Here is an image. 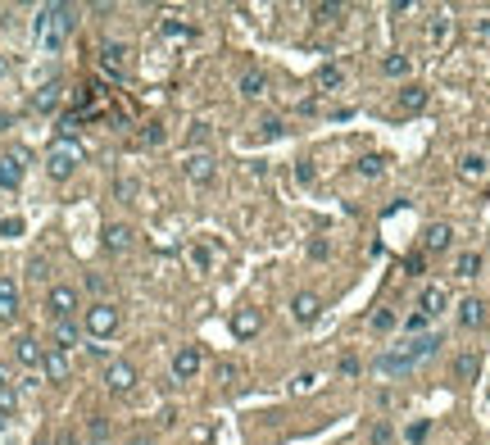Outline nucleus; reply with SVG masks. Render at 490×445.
<instances>
[{
    "label": "nucleus",
    "mask_w": 490,
    "mask_h": 445,
    "mask_svg": "<svg viewBox=\"0 0 490 445\" xmlns=\"http://www.w3.org/2000/svg\"><path fill=\"white\" fill-rule=\"evenodd\" d=\"M436 346H440V337H414V341H404V346L386 350V355L377 359V373L381 377H395V373H409L418 364V359L436 355Z\"/></svg>",
    "instance_id": "nucleus-1"
},
{
    "label": "nucleus",
    "mask_w": 490,
    "mask_h": 445,
    "mask_svg": "<svg viewBox=\"0 0 490 445\" xmlns=\"http://www.w3.org/2000/svg\"><path fill=\"white\" fill-rule=\"evenodd\" d=\"M68 32H73V5H45V10L37 14V41L50 55L68 41Z\"/></svg>",
    "instance_id": "nucleus-2"
},
{
    "label": "nucleus",
    "mask_w": 490,
    "mask_h": 445,
    "mask_svg": "<svg viewBox=\"0 0 490 445\" xmlns=\"http://www.w3.org/2000/svg\"><path fill=\"white\" fill-rule=\"evenodd\" d=\"M119 323H123V314H119V304H114V300H96V304H87V309H82V332H87L91 341L114 337V332H119Z\"/></svg>",
    "instance_id": "nucleus-3"
},
{
    "label": "nucleus",
    "mask_w": 490,
    "mask_h": 445,
    "mask_svg": "<svg viewBox=\"0 0 490 445\" xmlns=\"http://www.w3.org/2000/svg\"><path fill=\"white\" fill-rule=\"evenodd\" d=\"M77 164H82V146L77 141H54L50 150H45V173H50L54 182H68V177L77 173Z\"/></svg>",
    "instance_id": "nucleus-4"
},
{
    "label": "nucleus",
    "mask_w": 490,
    "mask_h": 445,
    "mask_svg": "<svg viewBox=\"0 0 490 445\" xmlns=\"http://www.w3.org/2000/svg\"><path fill=\"white\" fill-rule=\"evenodd\" d=\"M105 391L109 395H132L136 391V368L127 359H109L105 364Z\"/></svg>",
    "instance_id": "nucleus-5"
},
{
    "label": "nucleus",
    "mask_w": 490,
    "mask_h": 445,
    "mask_svg": "<svg viewBox=\"0 0 490 445\" xmlns=\"http://www.w3.org/2000/svg\"><path fill=\"white\" fill-rule=\"evenodd\" d=\"M45 314H50V323H68V318L77 314V291L73 286H50V291H45Z\"/></svg>",
    "instance_id": "nucleus-6"
},
{
    "label": "nucleus",
    "mask_w": 490,
    "mask_h": 445,
    "mask_svg": "<svg viewBox=\"0 0 490 445\" xmlns=\"http://www.w3.org/2000/svg\"><path fill=\"white\" fill-rule=\"evenodd\" d=\"M23 173H28V150H5L0 155V191H19L23 186Z\"/></svg>",
    "instance_id": "nucleus-7"
},
{
    "label": "nucleus",
    "mask_w": 490,
    "mask_h": 445,
    "mask_svg": "<svg viewBox=\"0 0 490 445\" xmlns=\"http://www.w3.org/2000/svg\"><path fill=\"white\" fill-rule=\"evenodd\" d=\"M182 177H186V182H196V186L214 182V155H209V150H191L182 159Z\"/></svg>",
    "instance_id": "nucleus-8"
},
{
    "label": "nucleus",
    "mask_w": 490,
    "mask_h": 445,
    "mask_svg": "<svg viewBox=\"0 0 490 445\" xmlns=\"http://www.w3.org/2000/svg\"><path fill=\"white\" fill-rule=\"evenodd\" d=\"M449 37H454V19H449V10H436L431 19H427V46H431V50H445Z\"/></svg>",
    "instance_id": "nucleus-9"
},
{
    "label": "nucleus",
    "mask_w": 490,
    "mask_h": 445,
    "mask_svg": "<svg viewBox=\"0 0 490 445\" xmlns=\"http://www.w3.org/2000/svg\"><path fill=\"white\" fill-rule=\"evenodd\" d=\"M100 73H105V77H123V73H127V46H119V41L100 46Z\"/></svg>",
    "instance_id": "nucleus-10"
},
{
    "label": "nucleus",
    "mask_w": 490,
    "mask_h": 445,
    "mask_svg": "<svg viewBox=\"0 0 490 445\" xmlns=\"http://www.w3.org/2000/svg\"><path fill=\"white\" fill-rule=\"evenodd\" d=\"M132 237H136V232H132L127 223H105V232H100V246H105L109 255H127V250H132Z\"/></svg>",
    "instance_id": "nucleus-11"
},
{
    "label": "nucleus",
    "mask_w": 490,
    "mask_h": 445,
    "mask_svg": "<svg viewBox=\"0 0 490 445\" xmlns=\"http://www.w3.org/2000/svg\"><path fill=\"white\" fill-rule=\"evenodd\" d=\"M200 368H205V355H200L196 346H182V350L173 355V377H177V382H191Z\"/></svg>",
    "instance_id": "nucleus-12"
},
{
    "label": "nucleus",
    "mask_w": 490,
    "mask_h": 445,
    "mask_svg": "<svg viewBox=\"0 0 490 445\" xmlns=\"http://www.w3.org/2000/svg\"><path fill=\"white\" fill-rule=\"evenodd\" d=\"M449 246H454V228H449V223H427L422 228V250L427 255H445Z\"/></svg>",
    "instance_id": "nucleus-13"
},
{
    "label": "nucleus",
    "mask_w": 490,
    "mask_h": 445,
    "mask_svg": "<svg viewBox=\"0 0 490 445\" xmlns=\"http://www.w3.org/2000/svg\"><path fill=\"white\" fill-rule=\"evenodd\" d=\"M486 173H490V159L481 150L458 155V177H463V182H486Z\"/></svg>",
    "instance_id": "nucleus-14"
},
{
    "label": "nucleus",
    "mask_w": 490,
    "mask_h": 445,
    "mask_svg": "<svg viewBox=\"0 0 490 445\" xmlns=\"http://www.w3.org/2000/svg\"><path fill=\"white\" fill-rule=\"evenodd\" d=\"M41 373H45V382H68V373H73V364H68V355H64V350H54V346H45V359H41Z\"/></svg>",
    "instance_id": "nucleus-15"
},
{
    "label": "nucleus",
    "mask_w": 490,
    "mask_h": 445,
    "mask_svg": "<svg viewBox=\"0 0 490 445\" xmlns=\"http://www.w3.org/2000/svg\"><path fill=\"white\" fill-rule=\"evenodd\" d=\"M14 359H19L23 368H41V359H45V346L37 337H19L14 341Z\"/></svg>",
    "instance_id": "nucleus-16"
},
{
    "label": "nucleus",
    "mask_w": 490,
    "mask_h": 445,
    "mask_svg": "<svg viewBox=\"0 0 490 445\" xmlns=\"http://www.w3.org/2000/svg\"><path fill=\"white\" fill-rule=\"evenodd\" d=\"M236 87H241V96H245V100H259L263 91H268V73H263V68H241Z\"/></svg>",
    "instance_id": "nucleus-17"
},
{
    "label": "nucleus",
    "mask_w": 490,
    "mask_h": 445,
    "mask_svg": "<svg viewBox=\"0 0 490 445\" xmlns=\"http://www.w3.org/2000/svg\"><path fill=\"white\" fill-rule=\"evenodd\" d=\"M318 314H323V300H318L314 291H300L291 300V318H295V323H314Z\"/></svg>",
    "instance_id": "nucleus-18"
},
{
    "label": "nucleus",
    "mask_w": 490,
    "mask_h": 445,
    "mask_svg": "<svg viewBox=\"0 0 490 445\" xmlns=\"http://www.w3.org/2000/svg\"><path fill=\"white\" fill-rule=\"evenodd\" d=\"M427 318H436V314H445L449 309V291L440 282H431V286H422V304H418Z\"/></svg>",
    "instance_id": "nucleus-19"
},
{
    "label": "nucleus",
    "mask_w": 490,
    "mask_h": 445,
    "mask_svg": "<svg viewBox=\"0 0 490 445\" xmlns=\"http://www.w3.org/2000/svg\"><path fill=\"white\" fill-rule=\"evenodd\" d=\"M259 327H263L259 309H241V314L232 318V337H236V341H250V337H259Z\"/></svg>",
    "instance_id": "nucleus-20"
},
{
    "label": "nucleus",
    "mask_w": 490,
    "mask_h": 445,
    "mask_svg": "<svg viewBox=\"0 0 490 445\" xmlns=\"http://www.w3.org/2000/svg\"><path fill=\"white\" fill-rule=\"evenodd\" d=\"M481 323H486V300L481 295L458 300V327H481Z\"/></svg>",
    "instance_id": "nucleus-21"
},
{
    "label": "nucleus",
    "mask_w": 490,
    "mask_h": 445,
    "mask_svg": "<svg viewBox=\"0 0 490 445\" xmlns=\"http://www.w3.org/2000/svg\"><path fill=\"white\" fill-rule=\"evenodd\" d=\"M427 100H431V91H427V87H418V82L400 87V109H404V114H422V109H427Z\"/></svg>",
    "instance_id": "nucleus-22"
},
{
    "label": "nucleus",
    "mask_w": 490,
    "mask_h": 445,
    "mask_svg": "<svg viewBox=\"0 0 490 445\" xmlns=\"http://www.w3.org/2000/svg\"><path fill=\"white\" fill-rule=\"evenodd\" d=\"M14 318H19V286L0 277V323H14Z\"/></svg>",
    "instance_id": "nucleus-23"
},
{
    "label": "nucleus",
    "mask_w": 490,
    "mask_h": 445,
    "mask_svg": "<svg viewBox=\"0 0 490 445\" xmlns=\"http://www.w3.org/2000/svg\"><path fill=\"white\" fill-rule=\"evenodd\" d=\"M59 100H64V87H59V82H45V87L32 96V109H37V114H54Z\"/></svg>",
    "instance_id": "nucleus-24"
},
{
    "label": "nucleus",
    "mask_w": 490,
    "mask_h": 445,
    "mask_svg": "<svg viewBox=\"0 0 490 445\" xmlns=\"http://www.w3.org/2000/svg\"><path fill=\"white\" fill-rule=\"evenodd\" d=\"M77 337H82V327H77L73 318H68V323H54V327H50V341H54V350H64V355L77 346Z\"/></svg>",
    "instance_id": "nucleus-25"
},
{
    "label": "nucleus",
    "mask_w": 490,
    "mask_h": 445,
    "mask_svg": "<svg viewBox=\"0 0 490 445\" xmlns=\"http://www.w3.org/2000/svg\"><path fill=\"white\" fill-rule=\"evenodd\" d=\"M314 87H318V91H340V87H345V68L323 64V68L314 73Z\"/></svg>",
    "instance_id": "nucleus-26"
},
{
    "label": "nucleus",
    "mask_w": 490,
    "mask_h": 445,
    "mask_svg": "<svg viewBox=\"0 0 490 445\" xmlns=\"http://www.w3.org/2000/svg\"><path fill=\"white\" fill-rule=\"evenodd\" d=\"M409 68H414V59L400 55V50H391L386 59H381V73H386V77H409Z\"/></svg>",
    "instance_id": "nucleus-27"
},
{
    "label": "nucleus",
    "mask_w": 490,
    "mask_h": 445,
    "mask_svg": "<svg viewBox=\"0 0 490 445\" xmlns=\"http://www.w3.org/2000/svg\"><path fill=\"white\" fill-rule=\"evenodd\" d=\"M477 373H481V359L472 355V350H463V355L454 359V377H458V382H472Z\"/></svg>",
    "instance_id": "nucleus-28"
},
{
    "label": "nucleus",
    "mask_w": 490,
    "mask_h": 445,
    "mask_svg": "<svg viewBox=\"0 0 490 445\" xmlns=\"http://www.w3.org/2000/svg\"><path fill=\"white\" fill-rule=\"evenodd\" d=\"M186 259H191V268H196V273H209V268H214V250H209L205 241H196V246L186 250Z\"/></svg>",
    "instance_id": "nucleus-29"
},
{
    "label": "nucleus",
    "mask_w": 490,
    "mask_h": 445,
    "mask_svg": "<svg viewBox=\"0 0 490 445\" xmlns=\"http://www.w3.org/2000/svg\"><path fill=\"white\" fill-rule=\"evenodd\" d=\"M386 164H391L386 155H377V150H372V155H363V159L354 164V168H359V177H381V173H386Z\"/></svg>",
    "instance_id": "nucleus-30"
},
{
    "label": "nucleus",
    "mask_w": 490,
    "mask_h": 445,
    "mask_svg": "<svg viewBox=\"0 0 490 445\" xmlns=\"http://www.w3.org/2000/svg\"><path fill=\"white\" fill-rule=\"evenodd\" d=\"M454 273H458V277H477V273H481V255H477V250H463L458 264H454Z\"/></svg>",
    "instance_id": "nucleus-31"
},
{
    "label": "nucleus",
    "mask_w": 490,
    "mask_h": 445,
    "mask_svg": "<svg viewBox=\"0 0 490 445\" xmlns=\"http://www.w3.org/2000/svg\"><path fill=\"white\" fill-rule=\"evenodd\" d=\"M159 37H163V41H182V37H191V28H186L182 19H163L159 23Z\"/></svg>",
    "instance_id": "nucleus-32"
},
{
    "label": "nucleus",
    "mask_w": 490,
    "mask_h": 445,
    "mask_svg": "<svg viewBox=\"0 0 490 445\" xmlns=\"http://www.w3.org/2000/svg\"><path fill=\"white\" fill-rule=\"evenodd\" d=\"M314 386H318V373H295V377H291V395H309V391H314Z\"/></svg>",
    "instance_id": "nucleus-33"
},
{
    "label": "nucleus",
    "mask_w": 490,
    "mask_h": 445,
    "mask_svg": "<svg viewBox=\"0 0 490 445\" xmlns=\"http://www.w3.org/2000/svg\"><path fill=\"white\" fill-rule=\"evenodd\" d=\"M391 441H395L391 423H372V427H368V445H391Z\"/></svg>",
    "instance_id": "nucleus-34"
},
{
    "label": "nucleus",
    "mask_w": 490,
    "mask_h": 445,
    "mask_svg": "<svg viewBox=\"0 0 490 445\" xmlns=\"http://www.w3.org/2000/svg\"><path fill=\"white\" fill-rule=\"evenodd\" d=\"M205 141H209V123H191V128H186V146H191V150H200Z\"/></svg>",
    "instance_id": "nucleus-35"
},
{
    "label": "nucleus",
    "mask_w": 490,
    "mask_h": 445,
    "mask_svg": "<svg viewBox=\"0 0 490 445\" xmlns=\"http://www.w3.org/2000/svg\"><path fill=\"white\" fill-rule=\"evenodd\" d=\"M404 327H409V332H414V337H427V327H431V318H427L422 309H414V314L404 318Z\"/></svg>",
    "instance_id": "nucleus-36"
},
{
    "label": "nucleus",
    "mask_w": 490,
    "mask_h": 445,
    "mask_svg": "<svg viewBox=\"0 0 490 445\" xmlns=\"http://www.w3.org/2000/svg\"><path fill=\"white\" fill-rule=\"evenodd\" d=\"M340 14H345L340 5H314V23H323V28H327V23H336Z\"/></svg>",
    "instance_id": "nucleus-37"
},
{
    "label": "nucleus",
    "mask_w": 490,
    "mask_h": 445,
    "mask_svg": "<svg viewBox=\"0 0 490 445\" xmlns=\"http://www.w3.org/2000/svg\"><path fill=\"white\" fill-rule=\"evenodd\" d=\"M395 323H400V314H395V309H377V314H372V327H377V332H391Z\"/></svg>",
    "instance_id": "nucleus-38"
},
{
    "label": "nucleus",
    "mask_w": 490,
    "mask_h": 445,
    "mask_svg": "<svg viewBox=\"0 0 490 445\" xmlns=\"http://www.w3.org/2000/svg\"><path fill=\"white\" fill-rule=\"evenodd\" d=\"M14 409H19V395H14L10 382H0V413H14Z\"/></svg>",
    "instance_id": "nucleus-39"
},
{
    "label": "nucleus",
    "mask_w": 490,
    "mask_h": 445,
    "mask_svg": "<svg viewBox=\"0 0 490 445\" xmlns=\"http://www.w3.org/2000/svg\"><path fill=\"white\" fill-rule=\"evenodd\" d=\"M427 432H431V423H427V418L409 423V441H414V445H422V441H427Z\"/></svg>",
    "instance_id": "nucleus-40"
},
{
    "label": "nucleus",
    "mask_w": 490,
    "mask_h": 445,
    "mask_svg": "<svg viewBox=\"0 0 490 445\" xmlns=\"http://www.w3.org/2000/svg\"><path fill=\"white\" fill-rule=\"evenodd\" d=\"M472 37H477L481 46H490V14H481V19L472 23Z\"/></svg>",
    "instance_id": "nucleus-41"
},
{
    "label": "nucleus",
    "mask_w": 490,
    "mask_h": 445,
    "mask_svg": "<svg viewBox=\"0 0 490 445\" xmlns=\"http://www.w3.org/2000/svg\"><path fill=\"white\" fill-rule=\"evenodd\" d=\"M336 368H340V377H359V373H363V364H359L354 355H345V359L336 364Z\"/></svg>",
    "instance_id": "nucleus-42"
},
{
    "label": "nucleus",
    "mask_w": 490,
    "mask_h": 445,
    "mask_svg": "<svg viewBox=\"0 0 490 445\" xmlns=\"http://www.w3.org/2000/svg\"><path fill=\"white\" fill-rule=\"evenodd\" d=\"M295 182H300V186H314V168H309V159L295 164Z\"/></svg>",
    "instance_id": "nucleus-43"
},
{
    "label": "nucleus",
    "mask_w": 490,
    "mask_h": 445,
    "mask_svg": "<svg viewBox=\"0 0 490 445\" xmlns=\"http://www.w3.org/2000/svg\"><path fill=\"white\" fill-rule=\"evenodd\" d=\"M259 132H263V137H277V132H282V119H277V114H263Z\"/></svg>",
    "instance_id": "nucleus-44"
},
{
    "label": "nucleus",
    "mask_w": 490,
    "mask_h": 445,
    "mask_svg": "<svg viewBox=\"0 0 490 445\" xmlns=\"http://www.w3.org/2000/svg\"><path fill=\"white\" fill-rule=\"evenodd\" d=\"M141 141H145V146H159V141H163V128H159V123H145Z\"/></svg>",
    "instance_id": "nucleus-45"
},
{
    "label": "nucleus",
    "mask_w": 490,
    "mask_h": 445,
    "mask_svg": "<svg viewBox=\"0 0 490 445\" xmlns=\"http://www.w3.org/2000/svg\"><path fill=\"white\" fill-rule=\"evenodd\" d=\"M87 291H91V295H105V291H109V282L100 277V273H87Z\"/></svg>",
    "instance_id": "nucleus-46"
},
{
    "label": "nucleus",
    "mask_w": 490,
    "mask_h": 445,
    "mask_svg": "<svg viewBox=\"0 0 490 445\" xmlns=\"http://www.w3.org/2000/svg\"><path fill=\"white\" fill-rule=\"evenodd\" d=\"M245 173H250L254 182H263V177H268V164H263V159H250V164H245Z\"/></svg>",
    "instance_id": "nucleus-47"
},
{
    "label": "nucleus",
    "mask_w": 490,
    "mask_h": 445,
    "mask_svg": "<svg viewBox=\"0 0 490 445\" xmlns=\"http://www.w3.org/2000/svg\"><path fill=\"white\" fill-rule=\"evenodd\" d=\"M87 432L96 436V441H105V436H109V423H105V418H91V427H87Z\"/></svg>",
    "instance_id": "nucleus-48"
},
{
    "label": "nucleus",
    "mask_w": 490,
    "mask_h": 445,
    "mask_svg": "<svg viewBox=\"0 0 490 445\" xmlns=\"http://www.w3.org/2000/svg\"><path fill=\"white\" fill-rule=\"evenodd\" d=\"M0 232H5V237H19V232H23V218H5V223H0Z\"/></svg>",
    "instance_id": "nucleus-49"
},
{
    "label": "nucleus",
    "mask_w": 490,
    "mask_h": 445,
    "mask_svg": "<svg viewBox=\"0 0 490 445\" xmlns=\"http://www.w3.org/2000/svg\"><path fill=\"white\" fill-rule=\"evenodd\" d=\"M218 382H223V386H232V382H236V368H232V364H218Z\"/></svg>",
    "instance_id": "nucleus-50"
},
{
    "label": "nucleus",
    "mask_w": 490,
    "mask_h": 445,
    "mask_svg": "<svg viewBox=\"0 0 490 445\" xmlns=\"http://www.w3.org/2000/svg\"><path fill=\"white\" fill-rule=\"evenodd\" d=\"M114 191H119L123 200H132V196H136V182H127V177H119V186H114Z\"/></svg>",
    "instance_id": "nucleus-51"
},
{
    "label": "nucleus",
    "mask_w": 490,
    "mask_h": 445,
    "mask_svg": "<svg viewBox=\"0 0 490 445\" xmlns=\"http://www.w3.org/2000/svg\"><path fill=\"white\" fill-rule=\"evenodd\" d=\"M404 273H422V255H409V259H404Z\"/></svg>",
    "instance_id": "nucleus-52"
},
{
    "label": "nucleus",
    "mask_w": 490,
    "mask_h": 445,
    "mask_svg": "<svg viewBox=\"0 0 490 445\" xmlns=\"http://www.w3.org/2000/svg\"><path fill=\"white\" fill-rule=\"evenodd\" d=\"M37 445H54V436H37Z\"/></svg>",
    "instance_id": "nucleus-53"
},
{
    "label": "nucleus",
    "mask_w": 490,
    "mask_h": 445,
    "mask_svg": "<svg viewBox=\"0 0 490 445\" xmlns=\"http://www.w3.org/2000/svg\"><path fill=\"white\" fill-rule=\"evenodd\" d=\"M0 73H5V59H0Z\"/></svg>",
    "instance_id": "nucleus-54"
},
{
    "label": "nucleus",
    "mask_w": 490,
    "mask_h": 445,
    "mask_svg": "<svg viewBox=\"0 0 490 445\" xmlns=\"http://www.w3.org/2000/svg\"><path fill=\"white\" fill-rule=\"evenodd\" d=\"M0 382H5V377H0Z\"/></svg>",
    "instance_id": "nucleus-55"
}]
</instances>
